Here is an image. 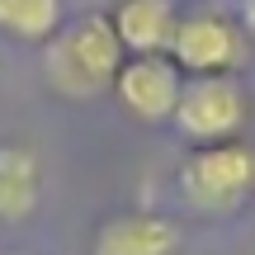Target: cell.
<instances>
[{
	"instance_id": "1",
	"label": "cell",
	"mask_w": 255,
	"mask_h": 255,
	"mask_svg": "<svg viewBox=\"0 0 255 255\" xmlns=\"http://www.w3.org/2000/svg\"><path fill=\"white\" fill-rule=\"evenodd\" d=\"M123 57L128 52L109 14H81L76 24H62L43 43V76L66 100H95L114 85Z\"/></svg>"
},
{
	"instance_id": "2",
	"label": "cell",
	"mask_w": 255,
	"mask_h": 255,
	"mask_svg": "<svg viewBox=\"0 0 255 255\" xmlns=\"http://www.w3.org/2000/svg\"><path fill=\"white\" fill-rule=\"evenodd\" d=\"M180 194L194 213L227 218L246 208L255 194V146L246 142H213L194 146L180 165Z\"/></svg>"
},
{
	"instance_id": "3",
	"label": "cell",
	"mask_w": 255,
	"mask_h": 255,
	"mask_svg": "<svg viewBox=\"0 0 255 255\" xmlns=\"http://www.w3.org/2000/svg\"><path fill=\"white\" fill-rule=\"evenodd\" d=\"M246 119H251V95L237 76H189L170 114L180 137H189L194 146L237 142Z\"/></svg>"
},
{
	"instance_id": "4",
	"label": "cell",
	"mask_w": 255,
	"mask_h": 255,
	"mask_svg": "<svg viewBox=\"0 0 255 255\" xmlns=\"http://www.w3.org/2000/svg\"><path fill=\"white\" fill-rule=\"evenodd\" d=\"M165 57L184 76H232L237 62L246 57V33L237 19L218 9H194V14H180Z\"/></svg>"
},
{
	"instance_id": "5",
	"label": "cell",
	"mask_w": 255,
	"mask_h": 255,
	"mask_svg": "<svg viewBox=\"0 0 255 255\" xmlns=\"http://www.w3.org/2000/svg\"><path fill=\"white\" fill-rule=\"evenodd\" d=\"M184 90V71L165 52L156 57H123L119 76H114V95L132 119L142 123H170L175 104Z\"/></svg>"
},
{
	"instance_id": "6",
	"label": "cell",
	"mask_w": 255,
	"mask_h": 255,
	"mask_svg": "<svg viewBox=\"0 0 255 255\" xmlns=\"http://www.w3.org/2000/svg\"><path fill=\"white\" fill-rule=\"evenodd\" d=\"M184 237L161 213H119L95 227L90 255H180Z\"/></svg>"
},
{
	"instance_id": "7",
	"label": "cell",
	"mask_w": 255,
	"mask_h": 255,
	"mask_svg": "<svg viewBox=\"0 0 255 255\" xmlns=\"http://www.w3.org/2000/svg\"><path fill=\"white\" fill-rule=\"evenodd\" d=\"M109 24L128 57H156V52H170L180 9H175V0H119Z\"/></svg>"
},
{
	"instance_id": "8",
	"label": "cell",
	"mask_w": 255,
	"mask_h": 255,
	"mask_svg": "<svg viewBox=\"0 0 255 255\" xmlns=\"http://www.w3.org/2000/svg\"><path fill=\"white\" fill-rule=\"evenodd\" d=\"M43 199V161L24 142H0V222H24Z\"/></svg>"
},
{
	"instance_id": "9",
	"label": "cell",
	"mask_w": 255,
	"mask_h": 255,
	"mask_svg": "<svg viewBox=\"0 0 255 255\" xmlns=\"http://www.w3.org/2000/svg\"><path fill=\"white\" fill-rule=\"evenodd\" d=\"M62 24H66L62 0H0V33L14 38V43H38L43 47Z\"/></svg>"
},
{
	"instance_id": "10",
	"label": "cell",
	"mask_w": 255,
	"mask_h": 255,
	"mask_svg": "<svg viewBox=\"0 0 255 255\" xmlns=\"http://www.w3.org/2000/svg\"><path fill=\"white\" fill-rule=\"evenodd\" d=\"M241 33L255 38V0H241Z\"/></svg>"
}]
</instances>
